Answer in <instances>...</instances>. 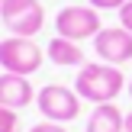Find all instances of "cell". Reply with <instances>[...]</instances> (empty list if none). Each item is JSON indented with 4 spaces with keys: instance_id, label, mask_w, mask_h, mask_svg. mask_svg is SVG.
I'll use <instances>...</instances> for the list:
<instances>
[{
    "instance_id": "cell-1",
    "label": "cell",
    "mask_w": 132,
    "mask_h": 132,
    "mask_svg": "<svg viewBox=\"0 0 132 132\" xmlns=\"http://www.w3.org/2000/svg\"><path fill=\"white\" fill-rule=\"evenodd\" d=\"M74 90L81 100L100 106V103H113L126 90V77H122V71L116 64H106V61L81 64V71L74 77Z\"/></svg>"
},
{
    "instance_id": "cell-2",
    "label": "cell",
    "mask_w": 132,
    "mask_h": 132,
    "mask_svg": "<svg viewBox=\"0 0 132 132\" xmlns=\"http://www.w3.org/2000/svg\"><path fill=\"white\" fill-rule=\"evenodd\" d=\"M42 61H45V52L26 36H10L0 42V68L10 71V74L29 77L42 68Z\"/></svg>"
},
{
    "instance_id": "cell-3",
    "label": "cell",
    "mask_w": 132,
    "mask_h": 132,
    "mask_svg": "<svg viewBox=\"0 0 132 132\" xmlns=\"http://www.w3.org/2000/svg\"><path fill=\"white\" fill-rule=\"evenodd\" d=\"M36 106H39V113L48 122H61L64 126V122L77 119V113H81V97H77V90L64 87V84H45L36 94Z\"/></svg>"
},
{
    "instance_id": "cell-4",
    "label": "cell",
    "mask_w": 132,
    "mask_h": 132,
    "mask_svg": "<svg viewBox=\"0 0 132 132\" xmlns=\"http://www.w3.org/2000/svg\"><path fill=\"white\" fill-rule=\"evenodd\" d=\"M0 19H3V26L10 29V36L32 39L45 26V10H42L39 0H3Z\"/></svg>"
},
{
    "instance_id": "cell-5",
    "label": "cell",
    "mask_w": 132,
    "mask_h": 132,
    "mask_svg": "<svg viewBox=\"0 0 132 132\" xmlns=\"http://www.w3.org/2000/svg\"><path fill=\"white\" fill-rule=\"evenodd\" d=\"M100 10H94V6H61L55 16V32L64 39H71V42H81V39H94L97 32H100Z\"/></svg>"
},
{
    "instance_id": "cell-6",
    "label": "cell",
    "mask_w": 132,
    "mask_h": 132,
    "mask_svg": "<svg viewBox=\"0 0 132 132\" xmlns=\"http://www.w3.org/2000/svg\"><path fill=\"white\" fill-rule=\"evenodd\" d=\"M94 52L106 64H126L132 61V32L126 26H106L94 36Z\"/></svg>"
},
{
    "instance_id": "cell-7",
    "label": "cell",
    "mask_w": 132,
    "mask_h": 132,
    "mask_svg": "<svg viewBox=\"0 0 132 132\" xmlns=\"http://www.w3.org/2000/svg\"><path fill=\"white\" fill-rule=\"evenodd\" d=\"M36 100V90H32L29 77L23 74H10L3 71L0 74V106H10V110H23Z\"/></svg>"
},
{
    "instance_id": "cell-8",
    "label": "cell",
    "mask_w": 132,
    "mask_h": 132,
    "mask_svg": "<svg viewBox=\"0 0 132 132\" xmlns=\"http://www.w3.org/2000/svg\"><path fill=\"white\" fill-rule=\"evenodd\" d=\"M84 132H126V116L116 103H100L94 106Z\"/></svg>"
},
{
    "instance_id": "cell-9",
    "label": "cell",
    "mask_w": 132,
    "mask_h": 132,
    "mask_svg": "<svg viewBox=\"0 0 132 132\" xmlns=\"http://www.w3.org/2000/svg\"><path fill=\"white\" fill-rule=\"evenodd\" d=\"M45 55H48L52 64H58V68H81L84 64V52L77 42H71V39L64 36H55L48 42V48H45Z\"/></svg>"
},
{
    "instance_id": "cell-10",
    "label": "cell",
    "mask_w": 132,
    "mask_h": 132,
    "mask_svg": "<svg viewBox=\"0 0 132 132\" xmlns=\"http://www.w3.org/2000/svg\"><path fill=\"white\" fill-rule=\"evenodd\" d=\"M0 132H19V116H16V110L0 106Z\"/></svg>"
},
{
    "instance_id": "cell-11",
    "label": "cell",
    "mask_w": 132,
    "mask_h": 132,
    "mask_svg": "<svg viewBox=\"0 0 132 132\" xmlns=\"http://www.w3.org/2000/svg\"><path fill=\"white\" fill-rule=\"evenodd\" d=\"M94 10H119V6H126L129 0H87Z\"/></svg>"
},
{
    "instance_id": "cell-12",
    "label": "cell",
    "mask_w": 132,
    "mask_h": 132,
    "mask_svg": "<svg viewBox=\"0 0 132 132\" xmlns=\"http://www.w3.org/2000/svg\"><path fill=\"white\" fill-rule=\"evenodd\" d=\"M29 132H68V129H64L61 122H48V119H45V122H36Z\"/></svg>"
},
{
    "instance_id": "cell-13",
    "label": "cell",
    "mask_w": 132,
    "mask_h": 132,
    "mask_svg": "<svg viewBox=\"0 0 132 132\" xmlns=\"http://www.w3.org/2000/svg\"><path fill=\"white\" fill-rule=\"evenodd\" d=\"M119 26H126V29L132 32V0L126 6H119Z\"/></svg>"
},
{
    "instance_id": "cell-14",
    "label": "cell",
    "mask_w": 132,
    "mask_h": 132,
    "mask_svg": "<svg viewBox=\"0 0 132 132\" xmlns=\"http://www.w3.org/2000/svg\"><path fill=\"white\" fill-rule=\"evenodd\" d=\"M126 132H132V113H126Z\"/></svg>"
},
{
    "instance_id": "cell-15",
    "label": "cell",
    "mask_w": 132,
    "mask_h": 132,
    "mask_svg": "<svg viewBox=\"0 0 132 132\" xmlns=\"http://www.w3.org/2000/svg\"><path fill=\"white\" fill-rule=\"evenodd\" d=\"M129 97H132V77H129Z\"/></svg>"
},
{
    "instance_id": "cell-16",
    "label": "cell",
    "mask_w": 132,
    "mask_h": 132,
    "mask_svg": "<svg viewBox=\"0 0 132 132\" xmlns=\"http://www.w3.org/2000/svg\"><path fill=\"white\" fill-rule=\"evenodd\" d=\"M0 6H3V0H0Z\"/></svg>"
}]
</instances>
